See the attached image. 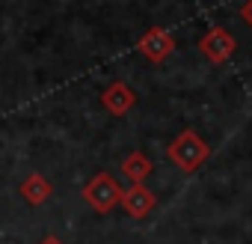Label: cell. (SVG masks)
<instances>
[{
	"instance_id": "obj_1",
	"label": "cell",
	"mask_w": 252,
	"mask_h": 244,
	"mask_svg": "<svg viewBox=\"0 0 252 244\" xmlns=\"http://www.w3.org/2000/svg\"><path fill=\"white\" fill-rule=\"evenodd\" d=\"M166 155H169V161L181 170V173H196L205 161H208V155H211V146L199 137V131H193V128H187V131H181L169 146H166Z\"/></svg>"
},
{
	"instance_id": "obj_2",
	"label": "cell",
	"mask_w": 252,
	"mask_h": 244,
	"mask_svg": "<svg viewBox=\"0 0 252 244\" xmlns=\"http://www.w3.org/2000/svg\"><path fill=\"white\" fill-rule=\"evenodd\" d=\"M80 197H83V203H86L89 208H95L98 214H107V211H113V208L119 205L122 188H119V182H116L110 173L101 170V173H95V176L83 185Z\"/></svg>"
},
{
	"instance_id": "obj_3",
	"label": "cell",
	"mask_w": 252,
	"mask_h": 244,
	"mask_svg": "<svg viewBox=\"0 0 252 244\" xmlns=\"http://www.w3.org/2000/svg\"><path fill=\"white\" fill-rule=\"evenodd\" d=\"M234 48H237V42H234V36H231L222 24L208 27V30L202 33V39H199L202 57H205L208 63H214V66H222V63L234 54Z\"/></svg>"
},
{
	"instance_id": "obj_4",
	"label": "cell",
	"mask_w": 252,
	"mask_h": 244,
	"mask_svg": "<svg viewBox=\"0 0 252 244\" xmlns=\"http://www.w3.org/2000/svg\"><path fill=\"white\" fill-rule=\"evenodd\" d=\"M137 51L149 60V63H163L172 51H175V36L163 27H149L140 39H137Z\"/></svg>"
},
{
	"instance_id": "obj_5",
	"label": "cell",
	"mask_w": 252,
	"mask_h": 244,
	"mask_svg": "<svg viewBox=\"0 0 252 244\" xmlns=\"http://www.w3.org/2000/svg\"><path fill=\"white\" fill-rule=\"evenodd\" d=\"M122 208L128 211L134 220H143V217H149L152 214V208L158 205V197L146 188V185H131V188H125L122 191Z\"/></svg>"
},
{
	"instance_id": "obj_6",
	"label": "cell",
	"mask_w": 252,
	"mask_h": 244,
	"mask_svg": "<svg viewBox=\"0 0 252 244\" xmlns=\"http://www.w3.org/2000/svg\"><path fill=\"white\" fill-rule=\"evenodd\" d=\"M137 104V92L125 83V81H113L104 92H101V107L113 116H125Z\"/></svg>"
},
{
	"instance_id": "obj_7",
	"label": "cell",
	"mask_w": 252,
	"mask_h": 244,
	"mask_svg": "<svg viewBox=\"0 0 252 244\" xmlns=\"http://www.w3.org/2000/svg\"><path fill=\"white\" fill-rule=\"evenodd\" d=\"M152 170H155V164H152V158L146 155V152H128L125 155V161H122V173L131 179V185H146V179L152 176Z\"/></svg>"
},
{
	"instance_id": "obj_8",
	"label": "cell",
	"mask_w": 252,
	"mask_h": 244,
	"mask_svg": "<svg viewBox=\"0 0 252 244\" xmlns=\"http://www.w3.org/2000/svg\"><path fill=\"white\" fill-rule=\"evenodd\" d=\"M21 197L30 203V205H42L51 194H54V185L48 182V176H42V173H30V176H24V182H21Z\"/></svg>"
},
{
	"instance_id": "obj_9",
	"label": "cell",
	"mask_w": 252,
	"mask_h": 244,
	"mask_svg": "<svg viewBox=\"0 0 252 244\" xmlns=\"http://www.w3.org/2000/svg\"><path fill=\"white\" fill-rule=\"evenodd\" d=\"M240 18H243V24L252 30V0H246V3L240 6Z\"/></svg>"
},
{
	"instance_id": "obj_10",
	"label": "cell",
	"mask_w": 252,
	"mask_h": 244,
	"mask_svg": "<svg viewBox=\"0 0 252 244\" xmlns=\"http://www.w3.org/2000/svg\"><path fill=\"white\" fill-rule=\"evenodd\" d=\"M39 244H63V241H60V238H57V235H45V238H42V241H39Z\"/></svg>"
}]
</instances>
